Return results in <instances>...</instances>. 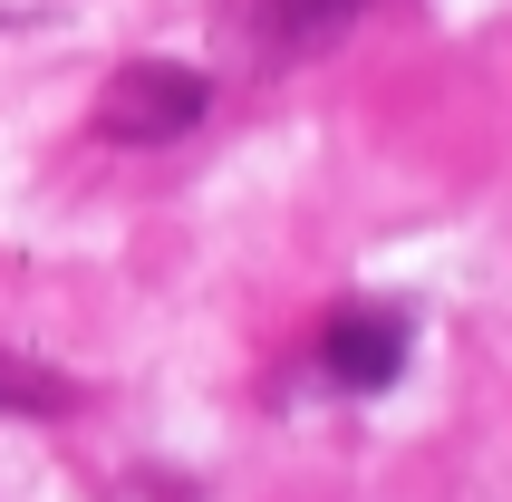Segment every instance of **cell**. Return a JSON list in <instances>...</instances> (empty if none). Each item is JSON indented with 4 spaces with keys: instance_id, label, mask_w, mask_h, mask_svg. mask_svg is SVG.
I'll use <instances>...</instances> for the list:
<instances>
[{
    "instance_id": "277c9868",
    "label": "cell",
    "mask_w": 512,
    "mask_h": 502,
    "mask_svg": "<svg viewBox=\"0 0 512 502\" xmlns=\"http://www.w3.org/2000/svg\"><path fill=\"white\" fill-rule=\"evenodd\" d=\"M58 406H68V377L20 358V348H0V416H58Z\"/></svg>"
},
{
    "instance_id": "6da1fadb",
    "label": "cell",
    "mask_w": 512,
    "mask_h": 502,
    "mask_svg": "<svg viewBox=\"0 0 512 502\" xmlns=\"http://www.w3.org/2000/svg\"><path fill=\"white\" fill-rule=\"evenodd\" d=\"M203 107H213L203 68H184V58H126L97 87V136L107 145H174V136L203 126Z\"/></svg>"
},
{
    "instance_id": "3957f363",
    "label": "cell",
    "mask_w": 512,
    "mask_h": 502,
    "mask_svg": "<svg viewBox=\"0 0 512 502\" xmlns=\"http://www.w3.org/2000/svg\"><path fill=\"white\" fill-rule=\"evenodd\" d=\"M358 20H368V0H261L271 58H310V49H329V39H348Z\"/></svg>"
},
{
    "instance_id": "7a4b0ae2",
    "label": "cell",
    "mask_w": 512,
    "mask_h": 502,
    "mask_svg": "<svg viewBox=\"0 0 512 502\" xmlns=\"http://www.w3.org/2000/svg\"><path fill=\"white\" fill-rule=\"evenodd\" d=\"M319 367H329V387H339V396L397 387V367H406V319H397V309H339L329 338H319Z\"/></svg>"
}]
</instances>
